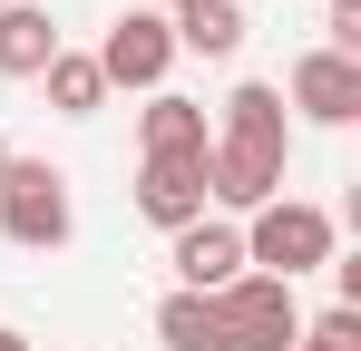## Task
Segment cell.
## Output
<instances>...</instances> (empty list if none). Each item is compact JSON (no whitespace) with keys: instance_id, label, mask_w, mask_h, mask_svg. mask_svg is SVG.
<instances>
[{"instance_id":"cell-6","label":"cell","mask_w":361,"mask_h":351,"mask_svg":"<svg viewBox=\"0 0 361 351\" xmlns=\"http://www.w3.org/2000/svg\"><path fill=\"white\" fill-rule=\"evenodd\" d=\"M293 108L312 117V127H352L361 117V58H342V49L293 58Z\"/></svg>"},{"instance_id":"cell-16","label":"cell","mask_w":361,"mask_h":351,"mask_svg":"<svg viewBox=\"0 0 361 351\" xmlns=\"http://www.w3.org/2000/svg\"><path fill=\"white\" fill-rule=\"evenodd\" d=\"M0 176H10V147H0Z\"/></svg>"},{"instance_id":"cell-8","label":"cell","mask_w":361,"mask_h":351,"mask_svg":"<svg viewBox=\"0 0 361 351\" xmlns=\"http://www.w3.org/2000/svg\"><path fill=\"white\" fill-rule=\"evenodd\" d=\"M166 264H176V292H225L244 273V234L235 225H185Z\"/></svg>"},{"instance_id":"cell-9","label":"cell","mask_w":361,"mask_h":351,"mask_svg":"<svg viewBox=\"0 0 361 351\" xmlns=\"http://www.w3.org/2000/svg\"><path fill=\"white\" fill-rule=\"evenodd\" d=\"M137 215L166 225V234L205 225V156H195V166H147V176H137Z\"/></svg>"},{"instance_id":"cell-17","label":"cell","mask_w":361,"mask_h":351,"mask_svg":"<svg viewBox=\"0 0 361 351\" xmlns=\"http://www.w3.org/2000/svg\"><path fill=\"white\" fill-rule=\"evenodd\" d=\"M166 10H185V0H166Z\"/></svg>"},{"instance_id":"cell-7","label":"cell","mask_w":361,"mask_h":351,"mask_svg":"<svg viewBox=\"0 0 361 351\" xmlns=\"http://www.w3.org/2000/svg\"><path fill=\"white\" fill-rule=\"evenodd\" d=\"M137 137H147V166H195L205 147H215V127H205V108L195 98H147V117H137Z\"/></svg>"},{"instance_id":"cell-14","label":"cell","mask_w":361,"mask_h":351,"mask_svg":"<svg viewBox=\"0 0 361 351\" xmlns=\"http://www.w3.org/2000/svg\"><path fill=\"white\" fill-rule=\"evenodd\" d=\"M293 351H361V312H352V302H332L322 322H302V342H293Z\"/></svg>"},{"instance_id":"cell-4","label":"cell","mask_w":361,"mask_h":351,"mask_svg":"<svg viewBox=\"0 0 361 351\" xmlns=\"http://www.w3.org/2000/svg\"><path fill=\"white\" fill-rule=\"evenodd\" d=\"M68 176L39 166V156H10V176H0V234L10 244H30V254H59L68 244Z\"/></svg>"},{"instance_id":"cell-13","label":"cell","mask_w":361,"mask_h":351,"mask_svg":"<svg viewBox=\"0 0 361 351\" xmlns=\"http://www.w3.org/2000/svg\"><path fill=\"white\" fill-rule=\"evenodd\" d=\"M157 342L166 351H225L215 342V302H205V292H166V302H157Z\"/></svg>"},{"instance_id":"cell-5","label":"cell","mask_w":361,"mask_h":351,"mask_svg":"<svg viewBox=\"0 0 361 351\" xmlns=\"http://www.w3.org/2000/svg\"><path fill=\"white\" fill-rule=\"evenodd\" d=\"M166 68H176V20H157V10H127L98 39V78L108 88H166Z\"/></svg>"},{"instance_id":"cell-10","label":"cell","mask_w":361,"mask_h":351,"mask_svg":"<svg viewBox=\"0 0 361 351\" xmlns=\"http://www.w3.org/2000/svg\"><path fill=\"white\" fill-rule=\"evenodd\" d=\"M49 58H59V20L30 10V0H10L0 10V78H39Z\"/></svg>"},{"instance_id":"cell-18","label":"cell","mask_w":361,"mask_h":351,"mask_svg":"<svg viewBox=\"0 0 361 351\" xmlns=\"http://www.w3.org/2000/svg\"><path fill=\"white\" fill-rule=\"evenodd\" d=\"M0 10H10V0H0Z\"/></svg>"},{"instance_id":"cell-1","label":"cell","mask_w":361,"mask_h":351,"mask_svg":"<svg viewBox=\"0 0 361 351\" xmlns=\"http://www.w3.org/2000/svg\"><path fill=\"white\" fill-rule=\"evenodd\" d=\"M283 156H293V117H283V88H264V78H244L235 98H225V127H215V147H205V195H225V205H274L283 195Z\"/></svg>"},{"instance_id":"cell-2","label":"cell","mask_w":361,"mask_h":351,"mask_svg":"<svg viewBox=\"0 0 361 351\" xmlns=\"http://www.w3.org/2000/svg\"><path fill=\"white\" fill-rule=\"evenodd\" d=\"M322 264H332V215H322V205H293V195L254 205V225H244V273L293 283V273H322Z\"/></svg>"},{"instance_id":"cell-11","label":"cell","mask_w":361,"mask_h":351,"mask_svg":"<svg viewBox=\"0 0 361 351\" xmlns=\"http://www.w3.org/2000/svg\"><path fill=\"white\" fill-rule=\"evenodd\" d=\"M176 49L235 58V49H244V10H235V0H185V10H176Z\"/></svg>"},{"instance_id":"cell-12","label":"cell","mask_w":361,"mask_h":351,"mask_svg":"<svg viewBox=\"0 0 361 351\" xmlns=\"http://www.w3.org/2000/svg\"><path fill=\"white\" fill-rule=\"evenodd\" d=\"M39 88H49V108L59 117H98L108 108V78H98V58H78V49H59L49 68H39Z\"/></svg>"},{"instance_id":"cell-15","label":"cell","mask_w":361,"mask_h":351,"mask_svg":"<svg viewBox=\"0 0 361 351\" xmlns=\"http://www.w3.org/2000/svg\"><path fill=\"white\" fill-rule=\"evenodd\" d=\"M0 351H30V332H10V322H0Z\"/></svg>"},{"instance_id":"cell-3","label":"cell","mask_w":361,"mask_h":351,"mask_svg":"<svg viewBox=\"0 0 361 351\" xmlns=\"http://www.w3.org/2000/svg\"><path fill=\"white\" fill-rule=\"evenodd\" d=\"M205 302H215V342L225 351H293L302 342V302L274 273H235V283L205 292Z\"/></svg>"}]
</instances>
